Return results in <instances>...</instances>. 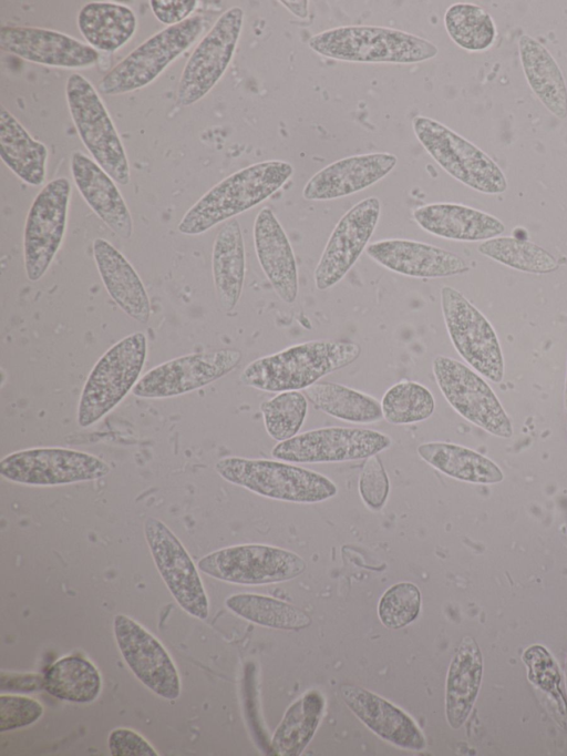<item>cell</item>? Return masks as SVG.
I'll use <instances>...</instances> for the list:
<instances>
[{"label":"cell","mask_w":567,"mask_h":756,"mask_svg":"<svg viewBox=\"0 0 567 756\" xmlns=\"http://www.w3.org/2000/svg\"><path fill=\"white\" fill-rule=\"evenodd\" d=\"M293 167L279 160L258 162L228 175L209 188L184 214L181 234L195 236L260 204L291 177Z\"/></svg>","instance_id":"6da1fadb"},{"label":"cell","mask_w":567,"mask_h":756,"mask_svg":"<svg viewBox=\"0 0 567 756\" xmlns=\"http://www.w3.org/2000/svg\"><path fill=\"white\" fill-rule=\"evenodd\" d=\"M360 354L361 347L352 341L310 340L251 361L240 381L268 392L299 391L349 366Z\"/></svg>","instance_id":"7a4b0ae2"},{"label":"cell","mask_w":567,"mask_h":756,"mask_svg":"<svg viewBox=\"0 0 567 756\" xmlns=\"http://www.w3.org/2000/svg\"><path fill=\"white\" fill-rule=\"evenodd\" d=\"M309 48L330 59L348 62L410 64L430 60L437 47L419 35L379 25H343L312 35Z\"/></svg>","instance_id":"3957f363"},{"label":"cell","mask_w":567,"mask_h":756,"mask_svg":"<svg viewBox=\"0 0 567 756\" xmlns=\"http://www.w3.org/2000/svg\"><path fill=\"white\" fill-rule=\"evenodd\" d=\"M215 470L229 483L287 502H321L338 492L328 477L287 461L227 457L216 462Z\"/></svg>","instance_id":"277c9868"},{"label":"cell","mask_w":567,"mask_h":756,"mask_svg":"<svg viewBox=\"0 0 567 756\" xmlns=\"http://www.w3.org/2000/svg\"><path fill=\"white\" fill-rule=\"evenodd\" d=\"M147 339L133 333L110 347L96 361L83 386L78 423L90 427L115 408L133 390L145 364Z\"/></svg>","instance_id":"5b68a950"},{"label":"cell","mask_w":567,"mask_h":756,"mask_svg":"<svg viewBox=\"0 0 567 756\" xmlns=\"http://www.w3.org/2000/svg\"><path fill=\"white\" fill-rule=\"evenodd\" d=\"M204 28V17L193 16L156 32L102 76L99 91L121 95L148 85L195 43Z\"/></svg>","instance_id":"8992f818"},{"label":"cell","mask_w":567,"mask_h":756,"mask_svg":"<svg viewBox=\"0 0 567 756\" xmlns=\"http://www.w3.org/2000/svg\"><path fill=\"white\" fill-rule=\"evenodd\" d=\"M65 98L76 132L93 160L116 183L127 185L131 172L124 145L96 89L82 74L72 73Z\"/></svg>","instance_id":"52a82bcc"},{"label":"cell","mask_w":567,"mask_h":756,"mask_svg":"<svg viewBox=\"0 0 567 756\" xmlns=\"http://www.w3.org/2000/svg\"><path fill=\"white\" fill-rule=\"evenodd\" d=\"M417 141L452 177L485 194H501L507 180L499 166L478 146L439 121L417 115L412 120Z\"/></svg>","instance_id":"ba28073f"},{"label":"cell","mask_w":567,"mask_h":756,"mask_svg":"<svg viewBox=\"0 0 567 756\" xmlns=\"http://www.w3.org/2000/svg\"><path fill=\"white\" fill-rule=\"evenodd\" d=\"M441 308L447 334L458 355L491 381H502L503 354L488 319L451 286L441 288Z\"/></svg>","instance_id":"9c48e42d"},{"label":"cell","mask_w":567,"mask_h":756,"mask_svg":"<svg viewBox=\"0 0 567 756\" xmlns=\"http://www.w3.org/2000/svg\"><path fill=\"white\" fill-rule=\"evenodd\" d=\"M205 574L225 582L261 585L292 580L305 572L297 553L267 544H239L214 551L197 562Z\"/></svg>","instance_id":"30bf717a"},{"label":"cell","mask_w":567,"mask_h":756,"mask_svg":"<svg viewBox=\"0 0 567 756\" xmlns=\"http://www.w3.org/2000/svg\"><path fill=\"white\" fill-rule=\"evenodd\" d=\"M70 196V181L56 177L32 201L23 231L24 270L30 282H38L45 275L62 245Z\"/></svg>","instance_id":"8fae6325"},{"label":"cell","mask_w":567,"mask_h":756,"mask_svg":"<svg viewBox=\"0 0 567 756\" xmlns=\"http://www.w3.org/2000/svg\"><path fill=\"white\" fill-rule=\"evenodd\" d=\"M244 25V10L231 7L215 21L188 58L176 90V102L190 106L221 79L234 57Z\"/></svg>","instance_id":"7c38bea8"},{"label":"cell","mask_w":567,"mask_h":756,"mask_svg":"<svg viewBox=\"0 0 567 756\" xmlns=\"http://www.w3.org/2000/svg\"><path fill=\"white\" fill-rule=\"evenodd\" d=\"M110 470V466L94 454L58 447L20 450L0 461L1 477L27 486L93 481L105 477Z\"/></svg>","instance_id":"4fadbf2b"},{"label":"cell","mask_w":567,"mask_h":756,"mask_svg":"<svg viewBox=\"0 0 567 756\" xmlns=\"http://www.w3.org/2000/svg\"><path fill=\"white\" fill-rule=\"evenodd\" d=\"M432 370L442 395L458 415L494 436H512L513 428L507 413L480 375L446 356H436Z\"/></svg>","instance_id":"5bb4252c"},{"label":"cell","mask_w":567,"mask_h":756,"mask_svg":"<svg viewBox=\"0 0 567 756\" xmlns=\"http://www.w3.org/2000/svg\"><path fill=\"white\" fill-rule=\"evenodd\" d=\"M391 438L382 432L350 427H326L278 442L271 450L277 460L296 463L341 462L368 459L388 449Z\"/></svg>","instance_id":"9a60e30c"},{"label":"cell","mask_w":567,"mask_h":756,"mask_svg":"<svg viewBox=\"0 0 567 756\" xmlns=\"http://www.w3.org/2000/svg\"><path fill=\"white\" fill-rule=\"evenodd\" d=\"M240 360L241 353L236 349L181 356L143 375L134 386L133 395L146 399L181 396L220 379L233 371Z\"/></svg>","instance_id":"2e32d148"},{"label":"cell","mask_w":567,"mask_h":756,"mask_svg":"<svg viewBox=\"0 0 567 756\" xmlns=\"http://www.w3.org/2000/svg\"><path fill=\"white\" fill-rule=\"evenodd\" d=\"M144 534L167 589L177 604L199 620L208 617V597L197 569L178 538L156 518L144 523Z\"/></svg>","instance_id":"e0dca14e"},{"label":"cell","mask_w":567,"mask_h":756,"mask_svg":"<svg viewBox=\"0 0 567 756\" xmlns=\"http://www.w3.org/2000/svg\"><path fill=\"white\" fill-rule=\"evenodd\" d=\"M380 214L379 198L370 196L354 204L338 221L313 273L319 290L334 286L351 269L367 248Z\"/></svg>","instance_id":"ac0fdd59"},{"label":"cell","mask_w":567,"mask_h":756,"mask_svg":"<svg viewBox=\"0 0 567 756\" xmlns=\"http://www.w3.org/2000/svg\"><path fill=\"white\" fill-rule=\"evenodd\" d=\"M113 631L118 650L136 678L159 697L168 701L179 697V675L162 643L124 614L115 615Z\"/></svg>","instance_id":"d6986e66"},{"label":"cell","mask_w":567,"mask_h":756,"mask_svg":"<svg viewBox=\"0 0 567 756\" xmlns=\"http://www.w3.org/2000/svg\"><path fill=\"white\" fill-rule=\"evenodd\" d=\"M0 48L25 61L62 69H85L99 60V52L87 43L38 27L2 25Z\"/></svg>","instance_id":"ffe728a7"},{"label":"cell","mask_w":567,"mask_h":756,"mask_svg":"<svg viewBox=\"0 0 567 756\" xmlns=\"http://www.w3.org/2000/svg\"><path fill=\"white\" fill-rule=\"evenodd\" d=\"M365 252L384 268L415 278L449 277L470 269L458 255L417 241L381 239L369 244Z\"/></svg>","instance_id":"44dd1931"},{"label":"cell","mask_w":567,"mask_h":756,"mask_svg":"<svg viewBox=\"0 0 567 756\" xmlns=\"http://www.w3.org/2000/svg\"><path fill=\"white\" fill-rule=\"evenodd\" d=\"M396 162L398 157L386 152L340 159L311 176L302 196L309 201H328L351 195L385 177Z\"/></svg>","instance_id":"7402d4cb"},{"label":"cell","mask_w":567,"mask_h":756,"mask_svg":"<svg viewBox=\"0 0 567 756\" xmlns=\"http://www.w3.org/2000/svg\"><path fill=\"white\" fill-rule=\"evenodd\" d=\"M255 252L277 296L293 304L298 296V267L290 241L270 207H262L254 222Z\"/></svg>","instance_id":"603a6c76"},{"label":"cell","mask_w":567,"mask_h":756,"mask_svg":"<svg viewBox=\"0 0 567 756\" xmlns=\"http://www.w3.org/2000/svg\"><path fill=\"white\" fill-rule=\"evenodd\" d=\"M70 168L74 184L90 208L118 237L130 239L134 231L133 218L116 182L81 151L72 153Z\"/></svg>","instance_id":"cb8c5ba5"},{"label":"cell","mask_w":567,"mask_h":756,"mask_svg":"<svg viewBox=\"0 0 567 756\" xmlns=\"http://www.w3.org/2000/svg\"><path fill=\"white\" fill-rule=\"evenodd\" d=\"M340 692L349 709L383 740L409 750L425 748L421 729L401 708L360 686L344 684Z\"/></svg>","instance_id":"d4e9b609"},{"label":"cell","mask_w":567,"mask_h":756,"mask_svg":"<svg viewBox=\"0 0 567 756\" xmlns=\"http://www.w3.org/2000/svg\"><path fill=\"white\" fill-rule=\"evenodd\" d=\"M92 249L100 277L113 302L131 318L142 324L147 323L151 317V302L132 264L105 238H95Z\"/></svg>","instance_id":"484cf974"},{"label":"cell","mask_w":567,"mask_h":756,"mask_svg":"<svg viewBox=\"0 0 567 756\" xmlns=\"http://www.w3.org/2000/svg\"><path fill=\"white\" fill-rule=\"evenodd\" d=\"M412 217L423 231L453 241H487L505 232L497 217L457 203L422 205L412 212Z\"/></svg>","instance_id":"4316f807"},{"label":"cell","mask_w":567,"mask_h":756,"mask_svg":"<svg viewBox=\"0 0 567 756\" xmlns=\"http://www.w3.org/2000/svg\"><path fill=\"white\" fill-rule=\"evenodd\" d=\"M212 273L219 307L229 313L237 306L245 280L246 255L239 222L226 221L213 245Z\"/></svg>","instance_id":"83f0119b"},{"label":"cell","mask_w":567,"mask_h":756,"mask_svg":"<svg viewBox=\"0 0 567 756\" xmlns=\"http://www.w3.org/2000/svg\"><path fill=\"white\" fill-rule=\"evenodd\" d=\"M49 152L9 112L0 105V157L22 182L31 186L44 183Z\"/></svg>","instance_id":"f1b7e54d"},{"label":"cell","mask_w":567,"mask_h":756,"mask_svg":"<svg viewBox=\"0 0 567 756\" xmlns=\"http://www.w3.org/2000/svg\"><path fill=\"white\" fill-rule=\"evenodd\" d=\"M78 28L96 51L115 52L135 34L136 14L128 6L111 1L85 3L78 13Z\"/></svg>","instance_id":"f546056e"},{"label":"cell","mask_w":567,"mask_h":756,"mask_svg":"<svg viewBox=\"0 0 567 756\" xmlns=\"http://www.w3.org/2000/svg\"><path fill=\"white\" fill-rule=\"evenodd\" d=\"M482 668L478 645L472 637H464L450 664L446 678L445 713L452 728L461 727L466 721L478 693Z\"/></svg>","instance_id":"4dcf8cb0"},{"label":"cell","mask_w":567,"mask_h":756,"mask_svg":"<svg viewBox=\"0 0 567 756\" xmlns=\"http://www.w3.org/2000/svg\"><path fill=\"white\" fill-rule=\"evenodd\" d=\"M518 49L526 80L540 102L555 116H567V88L551 53L536 39L523 34Z\"/></svg>","instance_id":"1f68e13d"},{"label":"cell","mask_w":567,"mask_h":756,"mask_svg":"<svg viewBox=\"0 0 567 756\" xmlns=\"http://www.w3.org/2000/svg\"><path fill=\"white\" fill-rule=\"evenodd\" d=\"M416 451L427 464L460 481L492 484L504 479L502 470L491 459L456 443L425 442Z\"/></svg>","instance_id":"d6a6232c"},{"label":"cell","mask_w":567,"mask_h":756,"mask_svg":"<svg viewBox=\"0 0 567 756\" xmlns=\"http://www.w3.org/2000/svg\"><path fill=\"white\" fill-rule=\"evenodd\" d=\"M324 698L318 691H309L286 711L271 738L277 755L298 756L312 739L323 714Z\"/></svg>","instance_id":"836d02e7"},{"label":"cell","mask_w":567,"mask_h":756,"mask_svg":"<svg viewBox=\"0 0 567 756\" xmlns=\"http://www.w3.org/2000/svg\"><path fill=\"white\" fill-rule=\"evenodd\" d=\"M305 391L317 409L333 418L353 423H372L383 418L381 402L344 385L320 381Z\"/></svg>","instance_id":"e575fe53"},{"label":"cell","mask_w":567,"mask_h":756,"mask_svg":"<svg viewBox=\"0 0 567 756\" xmlns=\"http://www.w3.org/2000/svg\"><path fill=\"white\" fill-rule=\"evenodd\" d=\"M44 689L59 699L91 703L102 689V678L96 666L79 654L56 660L44 673Z\"/></svg>","instance_id":"d590c367"},{"label":"cell","mask_w":567,"mask_h":756,"mask_svg":"<svg viewBox=\"0 0 567 756\" xmlns=\"http://www.w3.org/2000/svg\"><path fill=\"white\" fill-rule=\"evenodd\" d=\"M225 604L243 619L267 627L296 631L311 624L310 616L297 606L266 595L234 594Z\"/></svg>","instance_id":"8d00e7d4"},{"label":"cell","mask_w":567,"mask_h":756,"mask_svg":"<svg viewBox=\"0 0 567 756\" xmlns=\"http://www.w3.org/2000/svg\"><path fill=\"white\" fill-rule=\"evenodd\" d=\"M444 25L454 43L472 52L487 50L497 34L492 16L470 2L451 4L444 14Z\"/></svg>","instance_id":"74e56055"},{"label":"cell","mask_w":567,"mask_h":756,"mask_svg":"<svg viewBox=\"0 0 567 756\" xmlns=\"http://www.w3.org/2000/svg\"><path fill=\"white\" fill-rule=\"evenodd\" d=\"M478 252L511 268L547 274L558 268V262L543 247L518 237H494L478 245Z\"/></svg>","instance_id":"f35d334b"},{"label":"cell","mask_w":567,"mask_h":756,"mask_svg":"<svg viewBox=\"0 0 567 756\" xmlns=\"http://www.w3.org/2000/svg\"><path fill=\"white\" fill-rule=\"evenodd\" d=\"M383 418L391 425H411L429 419L435 409L432 392L423 385L403 380L391 386L382 397Z\"/></svg>","instance_id":"ab89813d"},{"label":"cell","mask_w":567,"mask_h":756,"mask_svg":"<svg viewBox=\"0 0 567 756\" xmlns=\"http://www.w3.org/2000/svg\"><path fill=\"white\" fill-rule=\"evenodd\" d=\"M265 429L278 442L298 435L307 412L308 399L298 390L278 392L260 403Z\"/></svg>","instance_id":"60d3db41"},{"label":"cell","mask_w":567,"mask_h":756,"mask_svg":"<svg viewBox=\"0 0 567 756\" xmlns=\"http://www.w3.org/2000/svg\"><path fill=\"white\" fill-rule=\"evenodd\" d=\"M421 610V592L411 582H399L390 586L380 597L378 615L381 623L398 630L412 623Z\"/></svg>","instance_id":"b9f144b4"},{"label":"cell","mask_w":567,"mask_h":756,"mask_svg":"<svg viewBox=\"0 0 567 756\" xmlns=\"http://www.w3.org/2000/svg\"><path fill=\"white\" fill-rule=\"evenodd\" d=\"M358 489L364 504L372 510H380L385 504L390 481L381 459L375 454L369 457L361 471Z\"/></svg>","instance_id":"7bdbcfd3"},{"label":"cell","mask_w":567,"mask_h":756,"mask_svg":"<svg viewBox=\"0 0 567 756\" xmlns=\"http://www.w3.org/2000/svg\"><path fill=\"white\" fill-rule=\"evenodd\" d=\"M43 714V706L35 699L20 695L0 696V733L35 723Z\"/></svg>","instance_id":"ee69618b"},{"label":"cell","mask_w":567,"mask_h":756,"mask_svg":"<svg viewBox=\"0 0 567 756\" xmlns=\"http://www.w3.org/2000/svg\"><path fill=\"white\" fill-rule=\"evenodd\" d=\"M523 658L529 668L530 681L542 689L561 697L559 673L549 653L544 647L534 645L525 652Z\"/></svg>","instance_id":"f6af8a7d"},{"label":"cell","mask_w":567,"mask_h":756,"mask_svg":"<svg viewBox=\"0 0 567 756\" xmlns=\"http://www.w3.org/2000/svg\"><path fill=\"white\" fill-rule=\"evenodd\" d=\"M113 756H157L154 747L138 733L130 728H115L107 738Z\"/></svg>","instance_id":"bcb514c9"},{"label":"cell","mask_w":567,"mask_h":756,"mask_svg":"<svg viewBox=\"0 0 567 756\" xmlns=\"http://www.w3.org/2000/svg\"><path fill=\"white\" fill-rule=\"evenodd\" d=\"M197 0H152L150 8L154 17L167 27L182 23L196 10Z\"/></svg>","instance_id":"7dc6e473"},{"label":"cell","mask_w":567,"mask_h":756,"mask_svg":"<svg viewBox=\"0 0 567 756\" xmlns=\"http://www.w3.org/2000/svg\"><path fill=\"white\" fill-rule=\"evenodd\" d=\"M1 692H35L44 689V678L35 673H7L0 675Z\"/></svg>","instance_id":"c3c4849f"},{"label":"cell","mask_w":567,"mask_h":756,"mask_svg":"<svg viewBox=\"0 0 567 756\" xmlns=\"http://www.w3.org/2000/svg\"><path fill=\"white\" fill-rule=\"evenodd\" d=\"M281 4H284L285 8H287L293 16L298 18H306L308 16V1L307 0H301V1H280Z\"/></svg>","instance_id":"681fc988"},{"label":"cell","mask_w":567,"mask_h":756,"mask_svg":"<svg viewBox=\"0 0 567 756\" xmlns=\"http://www.w3.org/2000/svg\"><path fill=\"white\" fill-rule=\"evenodd\" d=\"M564 402H565V409H566V415H567V371H566V379H565Z\"/></svg>","instance_id":"f907efd6"},{"label":"cell","mask_w":567,"mask_h":756,"mask_svg":"<svg viewBox=\"0 0 567 756\" xmlns=\"http://www.w3.org/2000/svg\"><path fill=\"white\" fill-rule=\"evenodd\" d=\"M566 675H567V663H566Z\"/></svg>","instance_id":"816d5d0a"}]
</instances>
